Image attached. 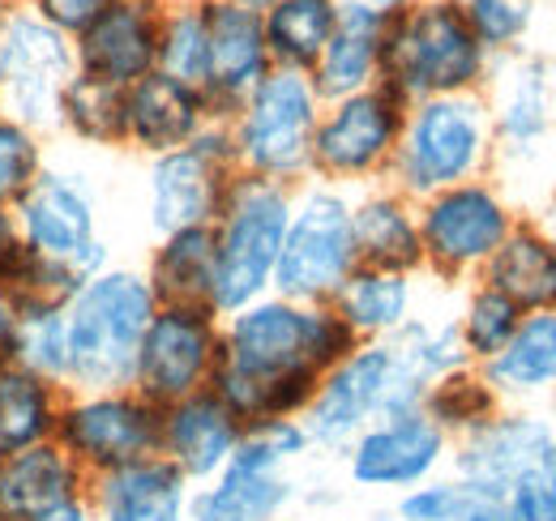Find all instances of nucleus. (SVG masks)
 <instances>
[{
	"instance_id": "864d4df0",
	"label": "nucleus",
	"mask_w": 556,
	"mask_h": 521,
	"mask_svg": "<svg viewBox=\"0 0 556 521\" xmlns=\"http://www.w3.org/2000/svg\"><path fill=\"white\" fill-rule=\"evenodd\" d=\"M300 521H351V518H343V513H304Z\"/></svg>"
},
{
	"instance_id": "a19ab883",
	"label": "nucleus",
	"mask_w": 556,
	"mask_h": 521,
	"mask_svg": "<svg viewBox=\"0 0 556 521\" xmlns=\"http://www.w3.org/2000/svg\"><path fill=\"white\" fill-rule=\"evenodd\" d=\"M471 496H476V492H471L463 479H454V474L445 470V474H437V479L412 487V492L394 496L390 509L407 521H463Z\"/></svg>"
},
{
	"instance_id": "39448f33",
	"label": "nucleus",
	"mask_w": 556,
	"mask_h": 521,
	"mask_svg": "<svg viewBox=\"0 0 556 521\" xmlns=\"http://www.w3.org/2000/svg\"><path fill=\"white\" fill-rule=\"evenodd\" d=\"M492 158V116L480 94H441L407 107L390 185L412 201L480 180Z\"/></svg>"
},
{
	"instance_id": "f03ea898",
	"label": "nucleus",
	"mask_w": 556,
	"mask_h": 521,
	"mask_svg": "<svg viewBox=\"0 0 556 521\" xmlns=\"http://www.w3.org/2000/svg\"><path fill=\"white\" fill-rule=\"evenodd\" d=\"M159 300L134 265H108L77 287L65 304L70 329V390H129L138 351Z\"/></svg>"
},
{
	"instance_id": "aec40b11",
	"label": "nucleus",
	"mask_w": 556,
	"mask_h": 521,
	"mask_svg": "<svg viewBox=\"0 0 556 521\" xmlns=\"http://www.w3.org/2000/svg\"><path fill=\"white\" fill-rule=\"evenodd\" d=\"M159 0H112L99 22L73 39L77 73L129 90L159 61Z\"/></svg>"
},
{
	"instance_id": "6e6d98bb",
	"label": "nucleus",
	"mask_w": 556,
	"mask_h": 521,
	"mask_svg": "<svg viewBox=\"0 0 556 521\" xmlns=\"http://www.w3.org/2000/svg\"><path fill=\"white\" fill-rule=\"evenodd\" d=\"M13 4H22V0H0V9H13Z\"/></svg>"
},
{
	"instance_id": "4c0bfd02",
	"label": "nucleus",
	"mask_w": 556,
	"mask_h": 521,
	"mask_svg": "<svg viewBox=\"0 0 556 521\" xmlns=\"http://www.w3.org/2000/svg\"><path fill=\"white\" fill-rule=\"evenodd\" d=\"M154 68L206 94L210 30H206L202 4H180V9L163 13V22H159V61H154Z\"/></svg>"
},
{
	"instance_id": "1a4fd4ad",
	"label": "nucleus",
	"mask_w": 556,
	"mask_h": 521,
	"mask_svg": "<svg viewBox=\"0 0 556 521\" xmlns=\"http://www.w3.org/2000/svg\"><path fill=\"white\" fill-rule=\"evenodd\" d=\"M355 265L359 260L351 236V193L317 180L300 185L270 295H282L291 304H330Z\"/></svg>"
},
{
	"instance_id": "c85d7f7f",
	"label": "nucleus",
	"mask_w": 556,
	"mask_h": 521,
	"mask_svg": "<svg viewBox=\"0 0 556 521\" xmlns=\"http://www.w3.org/2000/svg\"><path fill=\"white\" fill-rule=\"evenodd\" d=\"M330 308L355 333V342H390L416 317V274L355 265Z\"/></svg>"
},
{
	"instance_id": "20e7f679",
	"label": "nucleus",
	"mask_w": 556,
	"mask_h": 521,
	"mask_svg": "<svg viewBox=\"0 0 556 521\" xmlns=\"http://www.w3.org/2000/svg\"><path fill=\"white\" fill-rule=\"evenodd\" d=\"M488 52L458 0H419L390 13L381 48V86L403 103L441 94H480Z\"/></svg>"
},
{
	"instance_id": "5fc2aeb1",
	"label": "nucleus",
	"mask_w": 556,
	"mask_h": 521,
	"mask_svg": "<svg viewBox=\"0 0 556 521\" xmlns=\"http://www.w3.org/2000/svg\"><path fill=\"white\" fill-rule=\"evenodd\" d=\"M368 521H407V518H399V513H394V509L386 505V509H377V513H372Z\"/></svg>"
},
{
	"instance_id": "603ef678",
	"label": "nucleus",
	"mask_w": 556,
	"mask_h": 521,
	"mask_svg": "<svg viewBox=\"0 0 556 521\" xmlns=\"http://www.w3.org/2000/svg\"><path fill=\"white\" fill-rule=\"evenodd\" d=\"M236 4H244V9H253V13H266V9L278 4V0H236Z\"/></svg>"
},
{
	"instance_id": "f257e3e1",
	"label": "nucleus",
	"mask_w": 556,
	"mask_h": 521,
	"mask_svg": "<svg viewBox=\"0 0 556 521\" xmlns=\"http://www.w3.org/2000/svg\"><path fill=\"white\" fill-rule=\"evenodd\" d=\"M355 346V333L330 304H291L282 295H262L223 317L210 390L244 428L266 419H300L321 377Z\"/></svg>"
},
{
	"instance_id": "a211bd4d",
	"label": "nucleus",
	"mask_w": 556,
	"mask_h": 521,
	"mask_svg": "<svg viewBox=\"0 0 556 521\" xmlns=\"http://www.w3.org/2000/svg\"><path fill=\"white\" fill-rule=\"evenodd\" d=\"M548 436H553V415L501 406L488 423L454 441L450 474L480 496H509L527 474L540 470Z\"/></svg>"
},
{
	"instance_id": "7c9ffc66",
	"label": "nucleus",
	"mask_w": 556,
	"mask_h": 521,
	"mask_svg": "<svg viewBox=\"0 0 556 521\" xmlns=\"http://www.w3.org/2000/svg\"><path fill=\"white\" fill-rule=\"evenodd\" d=\"M65 393L70 390L39 381L13 359L0 364V461L56 436Z\"/></svg>"
},
{
	"instance_id": "f704fd0d",
	"label": "nucleus",
	"mask_w": 556,
	"mask_h": 521,
	"mask_svg": "<svg viewBox=\"0 0 556 521\" xmlns=\"http://www.w3.org/2000/svg\"><path fill=\"white\" fill-rule=\"evenodd\" d=\"M501 406H505V402L496 397V390L488 385L484 372H480L476 364L437 377V381L428 385V393H424V415H428L450 441L476 432V428L488 423Z\"/></svg>"
},
{
	"instance_id": "72a5a7b5",
	"label": "nucleus",
	"mask_w": 556,
	"mask_h": 521,
	"mask_svg": "<svg viewBox=\"0 0 556 521\" xmlns=\"http://www.w3.org/2000/svg\"><path fill=\"white\" fill-rule=\"evenodd\" d=\"M61 132L77 137L81 145L121 150L125 145V90L73 73L61 99Z\"/></svg>"
},
{
	"instance_id": "5701e85b",
	"label": "nucleus",
	"mask_w": 556,
	"mask_h": 521,
	"mask_svg": "<svg viewBox=\"0 0 556 521\" xmlns=\"http://www.w3.org/2000/svg\"><path fill=\"white\" fill-rule=\"evenodd\" d=\"M193 483L167 457H141L134 466L90 479L86 505L94 521H189Z\"/></svg>"
},
{
	"instance_id": "3c124183",
	"label": "nucleus",
	"mask_w": 556,
	"mask_h": 521,
	"mask_svg": "<svg viewBox=\"0 0 556 521\" xmlns=\"http://www.w3.org/2000/svg\"><path fill=\"white\" fill-rule=\"evenodd\" d=\"M368 4H377V9H386V13H399V9H407L412 0H368Z\"/></svg>"
},
{
	"instance_id": "9b49d317",
	"label": "nucleus",
	"mask_w": 556,
	"mask_h": 521,
	"mask_svg": "<svg viewBox=\"0 0 556 521\" xmlns=\"http://www.w3.org/2000/svg\"><path fill=\"white\" fill-rule=\"evenodd\" d=\"M77 73L73 39L30 4L0 9V112L39 137L61 132V99Z\"/></svg>"
},
{
	"instance_id": "4be33fe9",
	"label": "nucleus",
	"mask_w": 556,
	"mask_h": 521,
	"mask_svg": "<svg viewBox=\"0 0 556 521\" xmlns=\"http://www.w3.org/2000/svg\"><path fill=\"white\" fill-rule=\"evenodd\" d=\"M206 125V94L159 73V68L125 90V145L141 150L146 158L189 145Z\"/></svg>"
},
{
	"instance_id": "37998d69",
	"label": "nucleus",
	"mask_w": 556,
	"mask_h": 521,
	"mask_svg": "<svg viewBox=\"0 0 556 521\" xmlns=\"http://www.w3.org/2000/svg\"><path fill=\"white\" fill-rule=\"evenodd\" d=\"M108 4H112V0H30V9H35L48 26H56L61 35H70V39H77L90 22H99V17L108 13Z\"/></svg>"
},
{
	"instance_id": "412c9836",
	"label": "nucleus",
	"mask_w": 556,
	"mask_h": 521,
	"mask_svg": "<svg viewBox=\"0 0 556 521\" xmlns=\"http://www.w3.org/2000/svg\"><path fill=\"white\" fill-rule=\"evenodd\" d=\"M240 436H244V423L227 410V402L218 393H189V397L163 406L159 457H167L198 487V483H210L231 461Z\"/></svg>"
},
{
	"instance_id": "4468645a",
	"label": "nucleus",
	"mask_w": 556,
	"mask_h": 521,
	"mask_svg": "<svg viewBox=\"0 0 556 521\" xmlns=\"http://www.w3.org/2000/svg\"><path fill=\"white\" fill-rule=\"evenodd\" d=\"M236 176L240 167H236V145H231L227 125H206L189 145L150 158L146 223L154 240L172 231H189V227H210Z\"/></svg>"
},
{
	"instance_id": "8fccbe9b",
	"label": "nucleus",
	"mask_w": 556,
	"mask_h": 521,
	"mask_svg": "<svg viewBox=\"0 0 556 521\" xmlns=\"http://www.w3.org/2000/svg\"><path fill=\"white\" fill-rule=\"evenodd\" d=\"M535 227H540V231L553 240V249H556V201L548 205V209H544V214H540V223H535Z\"/></svg>"
},
{
	"instance_id": "6e6552de",
	"label": "nucleus",
	"mask_w": 556,
	"mask_h": 521,
	"mask_svg": "<svg viewBox=\"0 0 556 521\" xmlns=\"http://www.w3.org/2000/svg\"><path fill=\"white\" fill-rule=\"evenodd\" d=\"M424 393L428 385L399 364L390 342H359L321 377L300 423L308 428L317 454L339 457L372 419L424 410Z\"/></svg>"
},
{
	"instance_id": "e433bc0d",
	"label": "nucleus",
	"mask_w": 556,
	"mask_h": 521,
	"mask_svg": "<svg viewBox=\"0 0 556 521\" xmlns=\"http://www.w3.org/2000/svg\"><path fill=\"white\" fill-rule=\"evenodd\" d=\"M9 359L17 368L35 372L39 381L70 390V329H65V308H30V313H17Z\"/></svg>"
},
{
	"instance_id": "f8f14e48",
	"label": "nucleus",
	"mask_w": 556,
	"mask_h": 521,
	"mask_svg": "<svg viewBox=\"0 0 556 521\" xmlns=\"http://www.w3.org/2000/svg\"><path fill=\"white\" fill-rule=\"evenodd\" d=\"M407 107L390 86H368L359 94L334 99L321 107L313 132V176L334 189H368L390 176V158L399 150Z\"/></svg>"
},
{
	"instance_id": "c03bdc74",
	"label": "nucleus",
	"mask_w": 556,
	"mask_h": 521,
	"mask_svg": "<svg viewBox=\"0 0 556 521\" xmlns=\"http://www.w3.org/2000/svg\"><path fill=\"white\" fill-rule=\"evenodd\" d=\"M505 500L518 521H556V487L544 483L540 474H527Z\"/></svg>"
},
{
	"instance_id": "de8ad7c7",
	"label": "nucleus",
	"mask_w": 556,
	"mask_h": 521,
	"mask_svg": "<svg viewBox=\"0 0 556 521\" xmlns=\"http://www.w3.org/2000/svg\"><path fill=\"white\" fill-rule=\"evenodd\" d=\"M13 329H17V308H13L9 295L0 291V364H4L9 351H13Z\"/></svg>"
},
{
	"instance_id": "2eb2a0df",
	"label": "nucleus",
	"mask_w": 556,
	"mask_h": 521,
	"mask_svg": "<svg viewBox=\"0 0 556 521\" xmlns=\"http://www.w3.org/2000/svg\"><path fill=\"white\" fill-rule=\"evenodd\" d=\"M419 244H424V269L437 278H467L480 274L488 257L505 244L509 227L518 223L505 196L488 180H467L454 189L416 201Z\"/></svg>"
},
{
	"instance_id": "c9c22d12",
	"label": "nucleus",
	"mask_w": 556,
	"mask_h": 521,
	"mask_svg": "<svg viewBox=\"0 0 556 521\" xmlns=\"http://www.w3.org/2000/svg\"><path fill=\"white\" fill-rule=\"evenodd\" d=\"M390 351L399 355V364L416 381H424V385H432L437 377L458 372V368L471 364L467 351H463V338H458V321L454 317H419L416 313L407 326L390 338Z\"/></svg>"
},
{
	"instance_id": "ddd939ff",
	"label": "nucleus",
	"mask_w": 556,
	"mask_h": 521,
	"mask_svg": "<svg viewBox=\"0 0 556 521\" xmlns=\"http://www.w3.org/2000/svg\"><path fill=\"white\" fill-rule=\"evenodd\" d=\"M65 454L94 479L141 457H159L163 441V406L146 402L134 385L129 390H70L61 402L56 436Z\"/></svg>"
},
{
	"instance_id": "ea45409f",
	"label": "nucleus",
	"mask_w": 556,
	"mask_h": 521,
	"mask_svg": "<svg viewBox=\"0 0 556 521\" xmlns=\"http://www.w3.org/2000/svg\"><path fill=\"white\" fill-rule=\"evenodd\" d=\"M48 167V137L0 112V205H13Z\"/></svg>"
},
{
	"instance_id": "09e8293b",
	"label": "nucleus",
	"mask_w": 556,
	"mask_h": 521,
	"mask_svg": "<svg viewBox=\"0 0 556 521\" xmlns=\"http://www.w3.org/2000/svg\"><path fill=\"white\" fill-rule=\"evenodd\" d=\"M35 521H94V513H90V505H86V500H77V505H65V509L43 513V518H35Z\"/></svg>"
},
{
	"instance_id": "79ce46f5",
	"label": "nucleus",
	"mask_w": 556,
	"mask_h": 521,
	"mask_svg": "<svg viewBox=\"0 0 556 521\" xmlns=\"http://www.w3.org/2000/svg\"><path fill=\"white\" fill-rule=\"evenodd\" d=\"M463 13L476 30V39L484 43V52H505L522 39L527 22H531V4L527 0H463Z\"/></svg>"
},
{
	"instance_id": "0eeeda50",
	"label": "nucleus",
	"mask_w": 556,
	"mask_h": 521,
	"mask_svg": "<svg viewBox=\"0 0 556 521\" xmlns=\"http://www.w3.org/2000/svg\"><path fill=\"white\" fill-rule=\"evenodd\" d=\"M321 94L308 73L270 68L227 120L236 167L257 180L300 189L313 176V132L321 120Z\"/></svg>"
},
{
	"instance_id": "bb28decb",
	"label": "nucleus",
	"mask_w": 556,
	"mask_h": 521,
	"mask_svg": "<svg viewBox=\"0 0 556 521\" xmlns=\"http://www.w3.org/2000/svg\"><path fill=\"white\" fill-rule=\"evenodd\" d=\"M480 274V282L496 287L522 313H556V249L531 218H518L509 227L505 244L488 257Z\"/></svg>"
},
{
	"instance_id": "b1692460",
	"label": "nucleus",
	"mask_w": 556,
	"mask_h": 521,
	"mask_svg": "<svg viewBox=\"0 0 556 521\" xmlns=\"http://www.w3.org/2000/svg\"><path fill=\"white\" fill-rule=\"evenodd\" d=\"M386 26L390 13L368 4V0H339V22L334 35L321 52V61L313 65V90L321 94V103L359 94L368 86L381 81V48H386Z\"/></svg>"
},
{
	"instance_id": "cd10ccee",
	"label": "nucleus",
	"mask_w": 556,
	"mask_h": 521,
	"mask_svg": "<svg viewBox=\"0 0 556 521\" xmlns=\"http://www.w3.org/2000/svg\"><path fill=\"white\" fill-rule=\"evenodd\" d=\"M480 372L505 406L556 393V313H527Z\"/></svg>"
},
{
	"instance_id": "dca6fc26",
	"label": "nucleus",
	"mask_w": 556,
	"mask_h": 521,
	"mask_svg": "<svg viewBox=\"0 0 556 521\" xmlns=\"http://www.w3.org/2000/svg\"><path fill=\"white\" fill-rule=\"evenodd\" d=\"M450 449H454V441L424 410H407V415L372 419L339 454V461H343V479L351 492L394 500L419 483L445 474Z\"/></svg>"
},
{
	"instance_id": "a18cd8bd",
	"label": "nucleus",
	"mask_w": 556,
	"mask_h": 521,
	"mask_svg": "<svg viewBox=\"0 0 556 521\" xmlns=\"http://www.w3.org/2000/svg\"><path fill=\"white\" fill-rule=\"evenodd\" d=\"M463 521H518L514 518V509H509V500L505 496H471V505H467V513Z\"/></svg>"
},
{
	"instance_id": "58836bf2",
	"label": "nucleus",
	"mask_w": 556,
	"mask_h": 521,
	"mask_svg": "<svg viewBox=\"0 0 556 521\" xmlns=\"http://www.w3.org/2000/svg\"><path fill=\"white\" fill-rule=\"evenodd\" d=\"M527 313L514 304V300H505L496 287H488V282H476L471 291H467V300H463V308H458V338H463V351H467V359L480 368L488 364L509 338H514V329L522 321Z\"/></svg>"
},
{
	"instance_id": "49530a36",
	"label": "nucleus",
	"mask_w": 556,
	"mask_h": 521,
	"mask_svg": "<svg viewBox=\"0 0 556 521\" xmlns=\"http://www.w3.org/2000/svg\"><path fill=\"white\" fill-rule=\"evenodd\" d=\"M22 253V236H17V218H13V205H0V274L17 260Z\"/></svg>"
},
{
	"instance_id": "2f4dec72",
	"label": "nucleus",
	"mask_w": 556,
	"mask_h": 521,
	"mask_svg": "<svg viewBox=\"0 0 556 521\" xmlns=\"http://www.w3.org/2000/svg\"><path fill=\"white\" fill-rule=\"evenodd\" d=\"M492 116V141L501 137L509 150H535L553 129V77L540 61H522L501 81Z\"/></svg>"
},
{
	"instance_id": "f3484780",
	"label": "nucleus",
	"mask_w": 556,
	"mask_h": 521,
	"mask_svg": "<svg viewBox=\"0 0 556 521\" xmlns=\"http://www.w3.org/2000/svg\"><path fill=\"white\" fill-rule=\"evenodd\" d=\"M218 338H223V317L214 308L159 304L141 338L134 390L154 406H172L189 393L210 390L218 364Z\"/></svg>"
},
{
	"instance_id": "a878e982",
	"label": "nucleus",
	"mask_w": 556,
	"mask_h": 521,
	"mask_svg": "<svg viewBox=\"0 0 556 521\" xmlns=\"http://www.w3.org/2000/svg\"><path fill=\"white\" fill-rule=\"evenodd\" d=\"M351 236H355V260L368 269H390V274L424 269L416 201L403 196L394 185H368L359 196H351Z\"/></svg>"
},
{
	"instance_id": "7ed1b4c3",
	"label": "nucleus",
	"mask_w": 556,
	"mask_h": 521,
	"mask_svg": "<svg viewBox=\"0 0 556 521\" xmlns=\"http://www.w3.org/2000/svg\"><path fill=\"white\" fill-rule=\"evenodd\" d=\"M313 454V436L300 419L249 423L231 461L193 487L189 521H291L304 492L295 466Z\"/></svg>"
},
{
	"instance_id": "c756f323",
	"label": "nucleus",
	"mask_w": 556,
	"mask_h": 521,
	"mask_svg": "<svg viewBox=\"0 0 556 521\" xmlns=\"http://www.w3.org/2000/svg\"><path fill=\"white\" fill-rule=\"evenodd\" d=\"M141 274L167 308H214V227L159 236Z\"/></svg>"
},
{
	"instance_id": "6ab92c4d",
	"label": "nucleus",
	"mask_w": 556,
	"mask_h": 521,
	"mask_svg": "<svg viewBox=\"0 0 556 521\" xmlns=\"http://www.w3.org/2000/svg\"><path fill=\"white\" fill-rule=\"evenodd\" d=\"M202 13L210 30V125H227L244 103V94L275 68L266 48V26H262V13L236 0H206Z\"/></svg>"
},
{
	"instance_id": "473e14b6",
	"label": "nucleus",
	"mask_w": 556,
	"mask_h": 521,
	"mask_svg": "<svg viewBox=\"0 0 556 521\" xmlns=\"http://www.w3.org/2000/svg\"><path fill=\"white\" fill-rule=\"evenodd\" d=\"M339 22V0H278L262 13L270 65L313 73Z\"/></svg>"
},
{
	"instance_id": "423d86ee",
	"label": "nucleus",
	"mask_w": 556,
	"mask_h": 521,
	"mask_svg": "<svg viewBox=\"0 0 556 521\" xmlns=\"http://www.w3.org/2000/svg\"><path fill=\"white\" fill-rule=\"evenodd\" d=\"M291 201L295 189L257 180V176H236L223 196L214 227V313L231 317L244 304L270 295L275 287V265L282 253V236L291 223Z\"/></svg>"
},
{
	"instance_id": "393cba45",
	"label": "nucleus",
	"mask_w": 556,
	"mask_h": 521,
	"mask_svg": "<svg viewBox=\"0 0 556 521\" xmlns=\"http://www.w3.org/2000/svg\"><path fill=\"white\" fill-rule=\"evenodd\" d=\"M90 474L56 441L30 445L0 461V521H35L86 500Z\"/></svg>"
},
{
	"instance_id": "9d476101",
	"label": "nucleus",
	"mask_w": 556,
	"mask_h": 521,
	"mask_svg": "<svg viewBox=\"0 0 556 521\" xmlns=\"http://www.w3.org/2000/svg\"><path fill=\"white\" fill-rule=\"evenodd\" d=\"M13 218L26 253L70 265L81 282H90L112 265V249L103 240L99 193L81 171L48 163L35 176V185L13 201Z\"/></svg>"
}]
</instances>
